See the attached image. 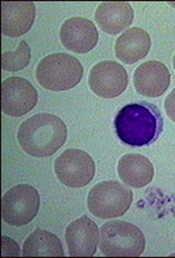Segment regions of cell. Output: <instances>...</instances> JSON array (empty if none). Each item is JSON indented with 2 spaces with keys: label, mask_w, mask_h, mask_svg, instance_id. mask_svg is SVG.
Listing matches in <instances>:
<instances>
[{
  "label": "cell",
  "mask_w": 175,
  "mask_h": 258,
  "mask_svg": "<svg viewBox=\"0 0 175 258\" xmlns=\"http://www.w3.org/2000/svg\"><path fill=\"white\" fill-rule=\"evenodd\" d=\"M163 128L164 119L159 109L148 102L127 104L114 118L118 139L131 148L152 144L160 136Z\"/></svg>",
  "instance_id": "1"
},
{
  "label": "cell",
  "mask_w": 175,
  "mask_h": 258,
  "mask_svg": "<svg viewBox=\"0 0 175 258\" xmlns=\"http://www.w3.org/2000/svg\"><path fill=\"white\" fill-rule=\"evenodd\" d=\"M68 136L66 123L56 115L38 113L21 123L18 141L30 157H50L65 145Z\"/></svg>",
  "instance_id": "2"
},
{
  "label": "cell",
  "mask_w": 175,
  "mask_h": 258,
  "mask_svg": "<svg viewBox=\"0 0 175 258\" xmlns=\"http://www.w3.org/2000/svg\"><path fill=\"white\" fill-rule=\"evenodd\" d=\"M100 251L105 257H138L146 248V239L138 226L110 221L100 229Z\"/></svg>",
  "instance_id": "3"
},
{
  "label": "cell",
  "mask_w": 175,
  "mask_h": 258,
  "mask_svg": "<svg viewBox=\"0 0 175 258\" xmlns=\"http://www.w3.org/2000/svg\"><path fill=\"white\" fill-rule=\"evenodd\" d=\"M84 75L78 59L65 53L52 54L42 58L36 70V78L42 88L63 92L76 87Z\"/></svg>",
  "instance_id": "4"
},
{
  "label": "cell",
  "mask_w": 175,
  "mask_h": 258,
  "mask_svg": "<svg viewBox=\"0 0 175 258\" xmlns=\"http://www.w3.org/2000/svg\"><path fill=\"white\" fill-rule=\"evenodd\" d=\"M133 192L117 180H104L94 185L87 196V207L101 219L121 217L129 212Z\"/></svg>",
  "instance_id": "5"
},
{
  "label": "cell",
  "mask_w": 175,
  "mask_h": 258,
  "mask_svg": "<svg viewBox=\"0 0 175 258\" xmlns=\"http://www.w3.org/2000/svg\"><path fill=\"white\" fill-rule=\"evenodd\" d=\"M39 207L40 197L36 188L29 184H20L3 197V221L11 226L27 225L37 216Z\"/></svg>",
  "instance_id": "6"
},
{
  "label": "cell",
  "mask_w": 175,
  "mask_h": 258,
  "mask_svg": "<svg viewBox=\"0 0 175 258\" xmlns=\"http://www.w3.org/2000/svg\"><path fill=\"white\" fill-rule=\"evenodd\" d=\"M55 174L63 185L84 187L95 176V163L83 150L68 149L55 161Z\"/></svg>",
  "instance_id": "7"
},
{
  "label": "cell",
  "mask_w": 175,
  "mask_h": 258,
  "mask_svg": "<svg viewBox=\"0 0 175 258\" xmlns=\"http://www.w3.org/2000/svg\"><path fill=\"white\" fill-rule=\"evenodd\" d=\"M89 88L102 98H113L125 92L129 75L117 62L103 61L95 64L88 76Z\"/></svg>",
  "instance_id": "8"
},
{
  "label": "cell",
  "mask_w": 175,
  "mask_h": 258,
  "mask_svg": "<svg viewBox=\"0 0 175 258\" xmlns=\"http://www.w3.org/2000/svg\"><path fill=\"white\" fill-rule=\"evenodd\" d=\"M38 103V93L24 78L12 77L2 85V110L10 117H22Z\"/></svg>",
  "instance_id": "9"
},
{
  "label": "cell",
  "mask_w": 175,
  "mask_h": 258,
  "mask_svg": "<svg viewBox=\"0 0 175 258\" xmlns=\"http://www.w3.org/2000/svg\"><path fill=\"white\" fill-rule=\"evenodd\" d=\"M70 257H92L100 243V230L86 215L71 222L66 230Z\"/></svg>",
  "instance_id": "10"
},
{
  "label": "cell",
  "mask_w": 175,
  "mask_h": 258,
  "mask_svg": "<svg viewBox=\"0 0 175 258\" xmlns=\"http://www.w3.org/2000/svg\"><path fill=\"white\" fill-rule=\"evenodd\" d=\"M62 45L74 53H88L96 46L99 32L92 21L84 17H71L60 30Z\"/></svg>",
  "instance_id": "11"
},
{
  "label": "cell",
  "mask_w": 175,
  "mask_h": 258,
  "mask_svg": "<svg viewBox=\"0 0 175 258\" xmlns=\"http://www.w3.org/2000/svg\"><path fill=\"white\" fill-rule=\"evenodd\" d=\"M134 88L140 95L159 97L170 85L168 68L158 61H148L136 68L133 75Z\"/></svg>",
  "instance_id": "12"
},
{
  "label": "cell",
  "mask_w": 175,
  "mask_h": 258,
  "mask_svg": "<svg viewBox=\"0 0 175 258\" xmlns=\"http://www.w3.org/2000/svg\"><path fill=\"white\" fill-rule=\"evenodd\" d=\"M36 17V5L31 2L2 3V33L20 37L31 29Z\"/></svg>",
  "instance_id": "13"
},
{
  "label": "cell",
  "mask_w": 175,
  "mask_h": 258,
  "mask_svg": "<svg viewBox=\"0 0 175 258\" xmlns=\"http://www.w3.org/2000/svg\"><path fill=\"white\" fill-rule=\"evenodd\" d=\"M134 12L129 3H102L96 8L95 21L102 31L109 34H118L130 28L133 22Z\"/></svg>",
  "instance_id": "14"
},
{
  "label": "cell",
  "mask_w": 175,
  "mask_h": 258,
  "mask_svg": "<svg viewBox=\"0 0 175 258\" xmlns=\"http://www.w3.org/2000/svg\"><path fill=\"white\" fill-rule=\"evenodd\" d=\"M151 48V38L146 30L132 28L121 34L114 44V53L118 59L126 64H133L144 58Z\"/></svg>",
  "instance_id": "15"
},
{
  "label": "cell",
  "mask_w": 175,
  "mask_h": 258,
  "mask_svg": "<svg viewBox=\"0 0 175 258\" xmlns=\"http://www.w3.org/2000/svg\"><path fill=\"white\" fill-rule=\"evenodd\" d=\"M117 170L123 182L134 188L147 186L155 174L151 161L138 153H127L122 157Z\"/></svg>",
  "instance_id": "16"
},
{
  "label": "cell",
  "mask_w": 175,
  "mask_h": 258,
  "mask_svg": "<svg viewBox=\"0 0 175 258\" xmlns=\"http://www.w3.org/2000/svg\"><path fill=\"white\" fill-rule=\"evenodd\" d=\"M22 255L24 257H63L65 251L56 235L44 230H36L24 241Z\"/></svg>",
  "instance_id": "17"
},
{
  "label": "cell",
  "mask_w": 175,
  "mask_h": 258,
  "mask_svg": "<svg viewBox=\"0 0 175 258\" xmlns=\"http://www.w3.org/2000/svg\"><path fill=\"white\" fill-rule=\"evenodd\" d=\"M31 59V49L27 41H21L15 51H7L2 55L3 70L16 72L27 68Z\"/></svg>",
  "instance_id": "18"
},
{
  "label": "cell",
  "mask_w": 175,
  "mask_h": 258,
  "mask_svg": "<svg viewBox=\"0 0 175 258\" xmlns=\"http://www.w3.org/2000/svg\"><path fill=\"white\" fill-rule=\"evenodd\" d=\"M164 107L167 117L175 122V88L169 93V95L166 97Z\"/></svg>",
  "instance_id": "19"
},
{
  "label": "cell",
  "mask_w": 175,
  "mask_h": 258,
  "mask_svg": "<svg viewBox=\"0 0 175 258\" xmlns=\"http://www.w3.org/2000/svg\"><path fill=\"white\" fill-rule=\"evenodd\" d=\"M173 66H174V69H175V55H174V57H173Z\"/></svg>",
  "instance_id": "20"
}]
</instances>
